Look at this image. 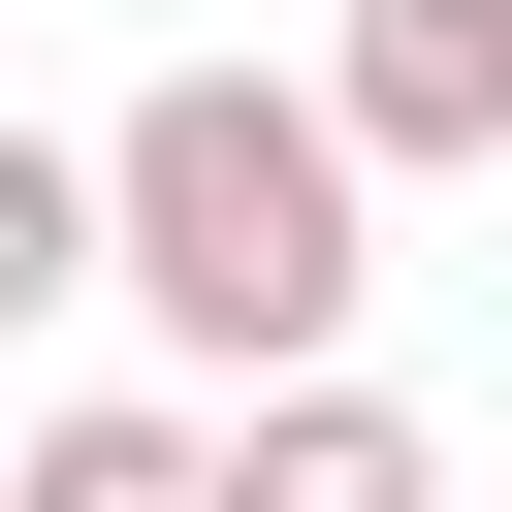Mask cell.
Instances as JSON below:
<instances>
[{"label": "cell", "mask_w": 512, "mask_h": 512, "mask_svg": "<svg viewBox=\"0 0 512 512\" xmlns=\"http://www.w3.org/2000/svg\"><path fill=\"white\" fill-rule=\"evenodd\" d=\"M0 512H224V416L96 384V416H32V448H0Z\"/></svg>", "instance_id": "obj_4"}, {"label": "cell", "mask_w": 512, "mask_h": 512, "mask_svg": "<svg viewBox=\"0 0 512 512\" xmlns=\"http://www.w3.org/2000/svg\"><path fill=\"white\" fill-rule=\"evenodd\" d=\"M64 288H96V160H64V128H0V320H64Z\"/></svg>", "instance_id": "obj_5"}, {"label": "cell", "mask_w": 512, "mask_h": 512, "mask_svg": "<svg viewBox=\"0 0 512 512\" xmlns=\"http://www.w3.org/2000/svg\"><path fill=\"white\" fill-rule=\"evenodd\" d=\"M352 224H384V192H352V128H320V96H256V64H160V96L96 128V288H128L224 416H256V384H352V288H384Z\"/></svg>", "instance_id": "obj_1"}, {"label": "cell", "mask_w": 512, "mask_h": 512, "mask_svg": "<svg viewBox=\"0 0 512 512\" xmlns=\"http://www.w3.org/2000/svg\"><path fill=\"white\" fill-rule=\"evenodd\" d=\"M224 512H448V448H416L384 384H256V416H224Z\"/></svg>", "instance_id": "obj_3"}, {"label": "cell", "mask_w": 512, "mask_h": 512, "mask_svg": "<svg viewBox=\"0 0 512 512\" xmlns=\"http://www.w3.org/2000/svg\"><path fill=\"white\" fill-rule=\"evenodd\" d=\"M320 128H352V192H384V160H512V0H352Z\"/></svg>", "instance_id": "obj_2"}]
</instances>
